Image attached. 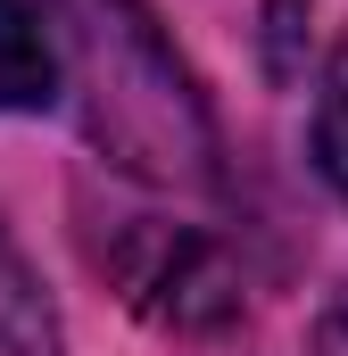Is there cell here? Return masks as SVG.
I'll return each instance as SVG.
<instances>
[{"instance_id":"1","label":"cell","mask_w":348,"mask_h":356,"mask_svg":"<svg viewBox=\"0 0 348 356\" xmlns=\"http://www.w3.org/2000/svg\"><path fill=\"white\" fill-rule=\"evenodd\" d=\"M91 141L141 182L216 191V124L141 0H50Z\"/></svg>"},{"instance_id":"2","label":"cell","mask_w":348,"mask_h":356,"mask_svg":"<svg viewBox=\"0 0 348 356\" xmlns=\"http://www.w3.org/2000/svg\"><path fill=\"white\" fill-rule=\"evenodd\" d=\"M125 282H133L141 307H158L174 323H224V315L241 307L232 266H224L216 241H199V232H150L141 257H125Z\"/></svg>"},{"instance_id":"3","label":"cell","mask_w":348,"mask_h":356,"mask_svg":"<svg viewBox=\"0 0 348 356\" xmlns=\"http://www.w3.org/2000/svg\"><path fill=\"white\" fill-rule=\"evenodd\" d=\"M58 99V50L33 25L25 0H0V108H50Z\"/></svg>"},{"instance_id":"4","label":"cell","mask_w":348,"mask_h":356,"mask_svg":"<svg viewBox=\"0 0 348 356\" xmlns=\"http://www.w3.org/2000/svg\"><path fill=\"white\" fill-rule=\"evenodd\" d=\"M0 356H58V315L8 232H0Z\"/></svg>"},{"instance_id":"5","label":"cell","mask_w":348,"mask_h":356,"mask_svg":"<svg viewBox=\"0 0 348 356\" xmlns=\"http://www.w3.org/2000/svg\"><path fill=\"white\" fill-rule=\"evenodd\" d=\"M315 166L332 175V191L348 199V50L324 75V99H315Z\"/></svg>"},{"instance_id":"6","label":"cell","mask_w":348,"mask_h":356,"mask_svg":"<svg viewBox=\"0 0 348 356\" xmlns=\"http://www.w3.org/2000/svg\"><path fill=\"white\" fill-rule=\"evenodd\" d=\"M315 356H348V298L324 307V323H315Z\"/></svg>"},{"instance_id":"7","label":"cell","mask_w":348,"mask_h":356,"mask_svg":"<svg viewBox=\"0 0 348 356\" xmlns=\"http://www.w3.org/2000/svg\"><path fill=\"white\" fill-rule=\"evenodd\" d=\"M290 25H299V0H274V75H290Z\"/></svg>"}]
</instances>
